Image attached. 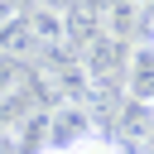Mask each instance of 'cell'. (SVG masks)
Returning <instances> with one entry per match:
<instances>
[{
  "label": "cell",
  "mask_w": 154,
  "mask_h": 154,
  "mask_svg": "<svg viewBox=\"0 0 154 154\" xmlns=\"http://www.w3.org/2000/svg\"><path fill=\"white\" fill-rule=\"evenodd\" d=\"M87 135H96L87 101H58V106L48 111V120H43V140H48V144H77V140H87Z\"/></svg>",
  "instance_id": "1"
},
{
  "label": "cell",
  "mask_w": 154,
  "mask_h": 154,
  "mask_svg": "<svg viewBox=\"0 0 154 154\" xmlns=\"http://www.w3.org/2000/svg\"><path fill=\"white\" fill-rule=\"evenodd\" d=\"M125 96L130 106H144L154 111V48H130V63H125Z\"/></svg>",
  "instance_id": "2"
},
{
  "label": "cell",
  "mask_w": 154,
  "mask_h": 154,
  "mask_svg": "<svg viewBox=\"0 0 154 154\" xmlns=\"http://www.w3.org/2000/svg\"><path fill=\"white\" fill-rule=\"evenodd\" d=\"M34 82V72L19 63V58H0V101H10V96H19L24 87Z\"/></svg>",
  "instance_id": "3"
},
{
  "label": "cell",
  "mask_w": 154,
  "mask_h": 154,
  "mask_svg": "<svg viewBox=\"0 0 154 154\" xmlns=\"http://www.w3.org/2000/svg\"><path fill=\"white\" fill-rule=\"evenodd\" d=\"M34 154H120V149H116V140H106V135H87V140H77V144H38Z\"/></svg>",
  "instance_id": "4"
},
{
  "label": "cell",
  "mask_w": 154,
  "mask_h": 154,
  "mask_svg": "<svg viewBox=\"0 0 154 154\" xmlns=\"http://www.w3.org/2000/svg\"><path fill=\"white\" fill-rule=\"evenodd\" d=\"M144 48H154V10L144 14Z\"/></svg>",
  "instance_id": "5"
},
{
  "label": "cell",
  "mask_w": 154,
  "mask_h": 154,
  "mask_svg": "<svg viewBox=\"0 0 154 154\" xmlns=\"http://www.w3.org/2000/svg\"><path fill=\"white\" fill-rule=\"evenodd\" d=\"M130 5H154V0H130Z\"/></svg>",
  "instance_id": "6"
}]
</instances>
